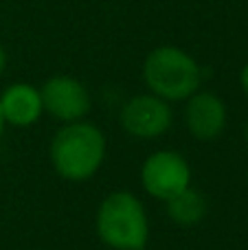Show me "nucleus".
Segmentation results:
<instances>
[{"instance_id":"nucleus-2","label":"nucleus","mask_w":248,"mask_h":250,"mask_svg":"<svg viewBox=\"0 0 248 250\" xmlns=\"http://www.w3.org/2000/svg\"><path fill=\"white\" fill-rule=\"evenodd\" d=\"M143 82L147 92L176 104L187 101L202 86V66L180 46H156L143 62Z\"/></svg>"},{"instance_id":"nucleus-12","label":"nucleus","mask_w":248,"mask_h":250,"mask_svg":"<svg viewBox=\"0 0 248 250\" xmlns=\"http://www.w3.org/2000/svg\"><path fill=\"white\" fill-rule=\"evenodd\" d=\"M4 127H7V123H4V117H2V110H0V138H2V134H4Z\"/></svg>"},{"instance_id":"nucleus-9","label":"nucleus","mask_w":248,"mask_h":250,"mask_svg":"<svg viewBox=\"0 0 248 250\" xmlns=\"http://www.w3.org/2000/svg\"><path fill=\"white\" fill-rule=\"evenodd\" d=\"M167 204V215L171 217L174 224L180 226H196L200 224L207 217V211H209V202H207L205 193L193 187L185 189L183 193H178L176 198H171Z\"/></svg>"},{"instance_id":"nucleus-5","label":"nucleus","mask_w":248,"mask_h":250,"mask_svg":"<svg viewBox=\"0 0 248 250\" xmlns=\"http://www.w3.org/2000/svg\"><path fill=\"white\" fill-rule=\"evenodd\" d=\"M119 123L123 132L130 134L141 141H154L163 134L169 132L174 123V112L171 104L161 97L145 92V95H134L123 104L119 112Z\"/></svg>"},{"instance_id":"nucleus-14","label":"nucleus","mask_w":248,"mask_h":250,"mask_svg":"<svg viewBox=\"0 0 248 250\" xmlns=\"http://www.w3.org/2000/svg\"><path fill=\"white\" fill-rule=\"evenodd\" d=\"M141 250H147V248H141Z\"/></svg>"},{"instance_id":"nucleus-3","label":"nucleus","mask_w":248,"mask_h":250,"mask_svg":"<svg viewBox=\"0 0 248 250\" xmlns=\"http://www.w3.org/2000/svg\"><path fill=\"white\" fill-rule=\"evenodd\" d=\"M97 235L112 250H141L149 242V220L143 202L130 191H112L97 208Z\"/></svg>"},{"instance_id":"nucleus-6","label":"nucleus","mask_w":248,"mask_h":250,"mask_svg":"<svg viewBox=\"0 0 248 250\" xmlns=\"http://www.w3.org/2000/svg\"><path fill=\"white\" fill-rule=\"evenodd\" d=\"M44 112L62 123L83 121L92 108L88 88L70 75L48 77L40 88Z\"/></svg>"},{"instance_id":"nucleus-8","label":"nucleus","mask_w":248,"mask_h":250,"mask_svg":"<svg viewBox=\"0 0 248 250\" xmlns=\"http://www.w3.org/2000/svg\"><path fill=\"white\" fill-rule=\"evenodd\" d=\"M0 110L7 125L13 127H31L42 119L44 105L40 88L26 82L9 83L2 92H0Z\"/></svg>"},{"instance_id":"nucleus-11","label":"nucleus","mask_w":248,"mask_h":250,"mask_svg":"<svg viewBox=\"0 0 248 250\" xmlns=\"http://www.w3.org/2000/svg\"><path fill=\"white\" fill-rule=\"evenodd\" d=\"M4 68H7V53H4V48H2V44H0V77H2V73H4Z\"/></svg>"},{"instance_id":"nucleus-1","label":"nucleus","mask_w":248,"mask_h":250,"mask_svg":"<svg viewBox=\"0 0 248 250\" xmlns=\"http://www.w3.org/2000/svg\"><path fill=\"white\" fill-rule=\"evenodd\" d=\"M51 165L64 180H90L108 154L105 134L90 121L64 123L51 141Z\"/></svg>"},{"instance_id":"nucleus-4","label":"nucleus","mask_w":248,"mask_h":250,"mask_svg":"<svg viewBox=\"0 0 248 250\" xmlns=\"http://www.w3.org/2000/svg\"><path fill=\"white\" fill-rule=\"evenodd\" d=\"M141 185L154 200L169 202L191 187V167L187 158L174 149H158L143 160Z\"/></svg>"},{"instance_id":"nucleus-13","label":"nucleus","mask_w":248,"mask_h":250,"mask_svg":"<svg viewBox=\"0 0 248 250\" xmlns=\"http://www.w3.org/2000/svg\"><path fill=\"white\" fill-rule=\"evenodd\" d=\"M246 141H248V121H246Z\"/></svg>"},{"instance_id":"nucleus-7","label":"nucleus","mask_w":248,"mask_h":250,"mask_svg":"<svg viewBox=\"0 0 248 250\" xmlns=\"http://www.w3.org/2000/svg\"><path fill=\"white\" fill-rule=\"evenodd\" d=\"M228 110L222 97L198 90L185 101V125L198 141H213L227 129Z\"/></svg>"},{"instance_id":"nucleus-10","label":"nucleus","mask_w":248,"mask_h":250,"mask_svg":"<svg viewBox=\"0 0 248 250\" xmlns=\"http://www.w3.org/2000/svg\"><path fill=\"white\" fill-rule=\"evenodd\" d=\"M240 86H242V90H244V95L248 97V62L240 70Z\"/></svg>"}]
</instances>
